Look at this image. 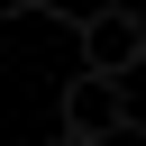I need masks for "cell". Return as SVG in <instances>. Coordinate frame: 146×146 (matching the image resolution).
<instances>
[{"mask_svg":"<svg viewBox=\"0 0 146 146\" xmlns=\"http://www.w3.org/2000/svg\"><path fill=\"white\" fill-rule=\"evenodd\" d=\"M18 9H46V0H0V18H18Z\"/></svg>","mask_w":146,"mask_h":146,"instance_id":"obj_4","label":"cell"},{"mask_svg":"<svg viewBox=\"0 0 146 146\" xmlns=\"http://www.w3.org/2000/svg\"><path fill=\"white\" fill-rule=\"evenodd\" d=\"M55 146H110V137H73V128H55Z\"/></svg>","mask_w":146,"mask_h":146,"instance_id":"obj_3","label":"cell"},{"mask_svg":"<svg viewBox=\"0 0 146 146\" xmlns=\"http://www.w3.org/2000/svg\"><path fill=\"white\" fill-rule=\"evenodd\" d=\"M55 119L73 128V137H119L128 128V73H73L64 82V100H55Z\"/></svg>","mask_w":146,"mask_h":146,"instance_id":"obj_2","label":"cell"},{"mask_svg":"<svg viewBox=\"0 0 146 146\" xmlns=\"http://www.w3.org/2000/svg\"><path fill=\"white\" fill-rule=\"evenodd\" d=\"M73 36H82V64H91V73H137V64H146V18H137L128 0L82 9V18H73Z\"/></svg>","mask_w":146,"mask_h":146,"instance_id":"obj_1","label":"cell"}]
</instances>
